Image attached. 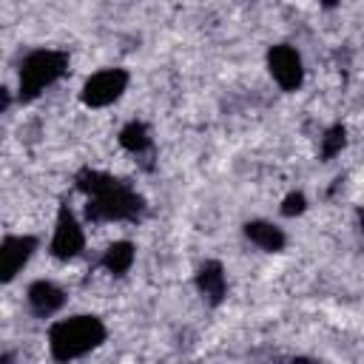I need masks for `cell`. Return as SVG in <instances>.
I'll use <instances>...</instances> for the list:
<instances>
[{
    "label": "cell",
    "mask_w": 364,
    "mask_h": 364,
    "mask_svg": "<svg viewBox=\"0 0 364 364\" xmlns=\"http://www.w3.org/2000/svg\"><path fill=\"white\" fill-rule=\"evenodd\" d=\"M77 188L88 193L85 216L91 222H125L142 216V196L111 173L85 168L77 173Z\"/></svg>",
    "instance_id": "cell-1"
},
{
    "label": "cell",
    "mask_w": 364,
    "mask_h": 364,
    "mask_svg": "<svg viewBox=\"0 0 364 364\" xmlns=\"http://www.w3.org/2000/svg\"><path fill=\"white\" fill-rule=\"evenodd\" d=\"M105 341V324L97 316H71L48 330V350L54 361H71Z\"/></svg>",
    "instance_id": "cell-2"
},
{
    "label": "cell",
    "mask_w": 364,
    "mask_h": 364,
    "mask_svg": "<svg viewBox=\"0 0 364 364\" xmlns=\"http://www.w3.org/2000/svg\"><path fill=\"white\" fill-rule=\"evenodd\" d=\"M68 68V54L54 48H37L20 63V100L40 97L51 82H57Z\"/></svg>",
    "instance_id": "cell-3"
},
{
    "label": "cell",
    "mask_w": 364,
    "mask_h": 364,
    "mask_svg": "<svg viewBox=\"0 0 364 364\" xmlns=\"http://www.w3.org/2000/svg\"><path fill=\"white\" fill-rule=\"evenodd\" d=\"M125 88H128V71L125 68H102L85 80L82 102L88 108H102V105H111L114 100H119Z\"/></svg>",
    "instance_id": "cell-4"
},
{
    "label": "cell",
    "mask_w": 364,
    "mask_h": 364,
    "mask_svg": "<svg viewBox=\"0 0 364 364\" xmlns=\"http://www.w3.org/2000/svg\"><path fill=\"white\" fill-rule=\"evenodd\" d=\"M267 68L273 74V80L284 88V91H296L304 80V68H301V57L293 46H273L267 51Z\"/></svg>",
    "instance_id": "cell-5"
},
{
    "label": "cell",
    "mask_w": 364,
    "mask_h": 364,
    "mask_svg": "<svg viewBox=\"0 0 364 364\" xmlns=\"http://www.w3.org/2000/svg\"><path fill=\"white\" fill-rule=\"evenodd\" d=\"M85 245V236H82V228L80 222L74 219V213L63 205L60 213H57V228H54V239H51V253L57 259H74Z\"/></svg>",
    "instance_id": "cell-6"
},
{
    "label": "cell",
    "mask_w": 364,
    "mask_h": 364,
    "mask_svg": "<svg viewBox=\"0 0 364 364\" xmlns=\"http://www.w3.org/2000/svg\"><path fill=\"white\" fill-rule=\"evenodd\" d=\"M37 250V239L34 236H6L0 245V259H3V282H11L23 264L31 259V253Z\"/></svg>",
    "instance_id": "cell-7"
},
{
    "label": "cell",
    "mask_w": 364,
    "mask_h": 364,
    "mask_svg": "<svg viewBox=\"0 0 364 364\" xmlns=\"http://www.w3.org/2000/svg\"><path fill=\"white\" fill-rule=\"evenodd\" d=\"M28 307H31V313L34 316H40V318H46V316H51V313H57L63 304H65V293L54 284V282H46V279H40V282H34L31 287H28Z\"/></svg>",
    "instance_id": "cell-8"
},
{
    "label": "cell",
    "mask_w": 364,
    "mask_h": 364,
    "mask_svg": "<svg viewBox=\"0 0 364 364\" xmlns=\"http://www.w3.org/2000/svg\"><path fill=\"white\" fill-rule=\"evenodd\" d=\"M196 287L199 293L210 301V304H219L228 293V282H225V270L219 262H205L196 273Z\"/></svg>",
    "instance_id": "cell-9"
},
{
    "label": "cell",
    "mask_w": 364,
    "mask_h": 364,
    "mask_svg": "<svg viewBox=\"0 0 364 364\" xmlns=\"http://www.w3.org/2000/svg\"><path fill=\"white\" fill-rule=\"evenodd\" d=\"M245 236L256 245V247H262V250H270V253H276V250H282L284 247V233H282V228H276V225H270V222H262V219H256V222H247L245 225Z\"/></svg>",
    "instance_id": "cell-10"
},
{
    "label": "cell",
    "mask_w": 364,
    "mask_h": 364,
    "mask_svg": "<svg viewBox=\"0 0 364 364\" xmlns=\"http://www.w3.org/2000/svg\"><path fill=\"white\" fill-rule=\"evenodd\" d=\"M131 264H134V245L131 242H114L102 256V267L114 276H122Z\"/></svg>",
    "instance_id": "cell-11"
},
{
    "label": "cell",
    "mask_w": 364,
    "mask_h": 364,
    "mask_svg": "<svg viewBox=\"0 0 364 364\" xmlns=\"http://www.w3.org/2000/svg\"><path fill=\"white\" fill-rule=\"evenodd\" d=\"M119 145H122L125 151H131V154H142V151H148V148H151L148 125L139 122V119L128 122V125L119 131Z\"/></svg>",
    "instance_id": "cell-12"
},
{
    "label": "cell",
    "mask_w": 364,
    "mask_h": 364,
    "mask_svg": "<svg viewBox=\"0 0 364 364\" xmlns=\"http://www.w3.org/2000/svg\"><path fill=\"white\" fill-rule=\"evenodd\" d=\"M344 142H347V131H344V125H333V128H327V134L321 136V159H333L336 154H341Z\"/></svg>",
    "instance_id": "cell-13"
},
{
    "label": "cell",
    "mask_w": 364,
    "mask_h": 364,
    "mask_svg": "<svg viewBox=\"0 0 364 364\" xmlns=\"http://www.w3.org/2000/svg\"><path fill=\"white\" fill-rule=\"evenodd\" d=\"M304 208H307V199H304V193H287L284 196V202H282V213L284 216H299V213H304Z\"/></svg>",
    "instance_id": "cell-14"
},
{
    "label": "cell",
    "mask_w": 364,
    "mask_h": 364,
    "mask_svg": "<svg viewBox=\"0 0 364 364\" xmlns=\"http://www.w3.org/2000/svg\"><path fill=\"white\" fill-rule=\"evenodd\" d=\"M284 364H316L313 358H304V355H299V358H290V361H284Z\"/></svg>",
    "instance_id": "cell-15"
},
{
    "label": "cell",
    "mask_w": 364,
    "mask_h": 364,
    "mask_svg": "<svg viewBox=\"0 0 364 364\" xmlns=\"http://www.w3.org/2000/svg\"><path fill=\"white\" fill-rule=\"evenodd\" d=\"M358 225H361V230H364V208H358Z\"/></svg>",
    "instance_id": "cell-16"
},
{
    "label": "cell",
    "mask_w": 364,
    "mask_h": 364,
    "mask_svg": "<svg viewBox=\"0 0 364 364\" xmlns=\"http://www.w3.org/2000/svg\"><path fill=\"white\" fill-rule=\"evenodd\" d=\"M3 364H14V358H11V353H6V355H3Z\"/></svg>",
    "instance_id": "cell-17"
}]
</instances>
